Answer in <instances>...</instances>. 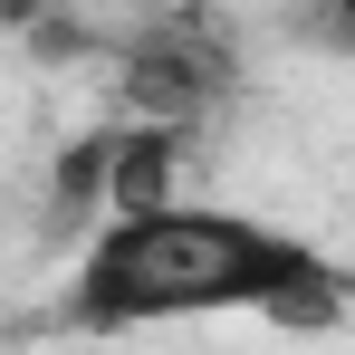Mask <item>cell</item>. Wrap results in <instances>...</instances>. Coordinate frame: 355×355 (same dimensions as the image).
Here are the masks:
<instances>
[{
  "mask_svg": "<svg viewBox=\"0 0 355 355\" xmlns=\"http://www.w3.org/2000/svg\"><path fill=\"white\" fill-rule=\"evenodd\" d=\"M58 317L77 336H144V327H202V317H269L297 336H327L355 317V269L269 211L173 192L154 211L87 231Z\"/></svg>",
  "mask_w": 355,
  "mask_h": 355,
  "instance_id": "1",
  "label": "cell"
},
{
  "mask_svg": "<svg viewBox=\"0 0 355 355\" xmlns=\"http://www.w3.org/2000/svg\"><path fill=\"white\" fill-rule=\"evenodd\" d=\"M240 39L231 19H202V10H173V19H144L116 49V125H154V135H192L240 96Z\"/></svg>",
  "mask_w": 355,
  "mask_h": 355,
  "instance_id": "2",
  "label": "cell"
},
{
  "mask_svg": "<svg viewBox=\"0 0 355 355\" xmlns=\"http://www.w3.org/2000/svg\"><path fill=\"white\" fill-rule=\"evenodd\" d=\"M307 39H327V49H346V58H355V0H346V10H317Z\"/></svg>",
  "mask_w": 355,
  "mask_h": 355,
  "instance_id": "3",
  "label": "cell"
}]
</instances>
